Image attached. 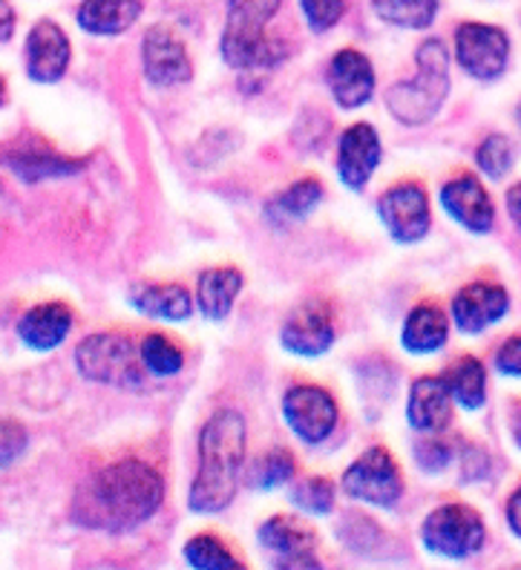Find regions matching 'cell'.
<instances>
[{
	"label": "cell",
	"instance_id": "cell-42",
	"mask_svg": "<svg viewBox=\"0 0 521 570\" xmlns=\"http://www.w3.org/2000/svg\"><path fill=\"white\" fill-rule=\"evenodd\" d=\"M0 101H3V81H0Z\"/></svg>",
	"mask_w": 521,
	"mask_h": 570
},
{
	"label": "cell",
	"instance_id": "cell-36",
	"mask_svg": "<svg viewBox=\"0 0 521 570\" xmlns=\"http://www.w3.org/2000/svg\"><path fill=\"white\" fill-rule=\"evenodd\" d=\"M495 368L501 375L521 377V337H510L501 343V348L495 352Z\"/></svg>",
	"mask_w": 521,
	"mask_h": 570
},
{
	"label": "cell",
	"instance_id": "cell-26",
	"mask_svg": "<svg viewBox=\"0 0 521 570\" xmlns=\"http://www.w3.org/2000/svg\"><path fill=\"white\" fill-rule=\"evenodd\" d=\"M323 199V188L317 179H299L294 181L292 188L283 190L279 196H274L265 214L272 219L274 225H283V223H297L303 216L312 214Z\"/></svg>",
	"mask_w": 521,
	"mask_h": 570
},
{
	"label": "cell",
	"instance_id": "cell-24",
	"mask_svg": "<svg viewBox=\"0 0 521 570\" xmlns=\"http://www.w3.org/2000/svg\"><path fill=\"white\" fill-rule=\"evenodd\" d=\"M243 288V274L237 268H210L199 277V308L210 321H225L230 314V306Z\"/></svg>",
	"mask_w": 521,
	"mask_h": 570
},
{
	"label": "cell",
	"instance_id": "cell-38",
	"mask_svg": "<svg viewBox=\"0 0 521 570\" xmlns=\"http://www.w3.org/2000/svg\"><path fill=\"white\" fill-rule=\"evenodd\" d=\"M14 32V12L9 0H0V41H9Z\"/></svg>",
	"mask_w": 521,
	"mask_h": 570
},
{
	"label": "cell",
	"instance_id": "cell-30",
	"mask_svg": "<svg viewBox=\"0 0 521 570\" xmlns=\"http://www.w3.org/2000/svg\"><path fill=\"white\" fill-rule=\"evenodd\" d=\"M185 559L199 570H225V568H239L237 557L225 548L216 535H196L185 548Z\"/></svg>",
	"mask_w": 521,
	"mask_h": 570
},
{
	"label": "cell",
	"instance_id": "cell-20",
	"mask_svg": "<svg viewBox=\"0 0 521 570\" xmlns=\"http://www.w3.org/2000/svg\"><path fill=\"white\" fill-rule=\"evenodd\" d=\"M0 161L14 170V176H21L23 181H41V179H58V176L78 174L87 161L67 159V156L49 150V147H12L0 156Z\"/></svg>",
	"mask_w": 521,
	"mask_h": 570
},
{
	"label": "cell",
	"instance_id": "cell-37",
	"mask_svg": "<svg viewBox=\"0 0 521 570\" xmlns=\"http://www.w3.org/2000/svg\"><path fill=\"white\" fill-rule=\"evenodd\" d=\"M417 464L424 466L426 473H439L450 464V446L441 444V441H426V444L417 446Z\"/></svg>",
	"mask_w": 521,
	"mask_h": 570
},
{
	"label": "cell",
	"instance_id": "cell-8",
	"mask_svg": "<svg viewBox=\"0 0 521 570\" xmlns=\"http://www.w3.org/2000/svg\"><path fill=\"white\" fill-rule=\"evenodd\" d=\"M455 52L466 72L479 81H493L508 70L510 41L499 27L464 23L455 32Z\"/></svg>",
	"mask_w": 521,
	"mask_h": 570
},
{
	"label": "cell",
	"instance_id": "cell-3",
	"mask_svg": "<svg viewBox=\"0 0 521 570\" xmlns=\"http://www.w3.org/2000/svg\"><path fill=\"white\" fill-rule=\"evenodd\" d=\"M283 0H228V27L223 58L234 70H272L288 58V49L265 36V23L277 14Z\"/></svg>",
	"mask_w": 521,
	"mask_h": 570
},
{
	"label": "cell",
	"instance_id": "cell-40",
	"mask_svg": "<svg viewBox=\"0 0 521 570\" xmlns=\"http://www.w3.org/2000/svg\"><path fill=\"white\" fill-rule=\"evenodd\" d=\"M508 210H510V216H513V223L519 225V230H521V181H519V185H513V188H510Z\"/></svg>",
	"mask_w": 521,
	"mask_h": 570
},
{
	"label": "cell",
	"instance_id": "cell-5",
	"mask_svg": "<svg viewBox=\"0 0 521 570\" xmlns=\"http://www.w3.org/2000/svg\"><path fill=\"white\" fill-rule=\"evenodd\" d=\"M76 363L87 381L139 390L145 383V361L125 334H92L76 348Z\"/></svg>",
	"mask_w": 521,
	"mask_h": 570
},
{
	"label": "cell",
	"instance_id": "cell-12",
	"mask_svg": "<svg viewBox=\"0 0 521 570\" xmlns=\"http://www.w3.org/2000/svg\"><path fill=\"white\" fill-rule=\"evenodd\" d=\"M283 346L297 357H321L334 343L332 314L321 303H306L294 308L288 321L283 323Z\"/></svg>",
	"mask_w": 521,
	"mask_h": 570
},
{
	"label": "cell",
	"instance_id": "cell-29",
	"mask_svg": "<svg viewBox=\"0 0 521 570\" xmlns=\"http://www.w3.org/2000/svg\"><path fill=\"white\" fill-rule=\"evenodd\" d=\"M294 475V459L288 450H268L257 464L250 466L248 484L254 490H274L283 488L285 481H292Z\"/></svg>",
	"mask_w": 521,
	"mask_h": 570
},
{
	"label": "cell",
	"instance_id": "cell-33",
	"mask_svg": "<svg viewBox=\"0 0 521 570\" xmlns=\"http://www.w3.org/2000/svg\"><path fill=\"white\" fill-rule=\"evenodd\" d=\"M475 159L490 179H501L513 167V145L504 136H490V139L481 141Z\"/></svg>",
	"mask_w": 521,
	"mask_h": 570
},
{
	"label": "cell",
	"instance_id": "cell-35",
	"mask_svg": "<svg viewBox=\"0 0 521 570\" xmlns=\"http://www.w3.org/2000/svg\"><path fill=\"white\" fill-rule=\"evenodd\" d=\"M299 7L306 12V21L312 23L314 32H326L341 21L346 0H299Z\"/></svg>",
	"mask_w": 521,
	"mask_h": 570
},
{
	"label": "cell",
	"instance_id": "cell-25",
	"mask_svg": "<svg viewBox=\"0 0 521 570\" xmlns=\"http://www.w3.org/2000/svg\"><path fill=\"white\" fill-rule=\"evenodd\" d=\"M446 343V317L435 306L412 308L403 323V346L412 355H432Z\"/></svg>",
	"mask_w": 521,
	"mask_h": 570
},
{
	"label": "cell",
	"instance_id": "cell-18",
	"mask_svg": "<svg viewBox=\"0 0 521 570\" xmlns=\"http://www.w3.org/2000/svg\"><path fill=\"white\" fill-rule=\"evenodd\" d=\"M441 205L466 230L486 234L493 228V203H490V196H486V190L481 188V181L475 176H459V179L446 181L441 188Z\"/></svg>",
	"mask_w": 521,
	"mask_h": 570
},
{
	"label": "cell",
	"instance_id": "cell-39",
	"mask_svg": "<svg viewBox=\"0 0 521 570\" xmlns=\"http://www.w3.org/2000/svg\"><path fill=\"white\" fill-rule=\"evenodd\" d=\"M508 522L513 528V533L521 539V488L508 501Z\"/></svg>",
	"mask_w": 521,
	"mask_h": 570
},
{
	"label": "cell",
	"instance_id": "cell-28",
	"mask_svg": "<svg viewBox=\"0 0 521 570\" xmlns=\"http://www.w3.org/2000/svg\"><path fill=\"white\" fill-rule=\"evenodd\" d=\"M372 9L386 23L403 29H426L435 21L439 0H372Z\"/></svg>",
	"mask_w": 521,
	"mask_h": 570
},
{
	"label": "cell",
	"instance_id": "cell-32",
	"mask_svg": "<svg viewBox=\"0 0 521 570\" xmlns=\"http://www.w3.org/2000/svg\"><path fill=\"white\" fill-rule=\"evenodd\" d=\"M292 501L299 510H306L312 515H326L334 508V488L328 479L312 475V479L299 481L292 490Z\"/></svg>",
	"mask_w": 521,
	"mask_h": 570
},
{
	"label": "cell",
	"instance_id": "cell-4",
	"mask_svg": "<svg viewBox=\"0 0 521 570\" xmlns=\"http://www.w3.org/2000/svg\"><path fill=\"white\" fill-rule=\"evenodd\" d=\"M446 92H450V58L444 43L430 38L417 49L415 78L395 83L386 92V107L403 125H424L441 110Z\"/></svg>",
	"mask_w": 521,
	"mask_h": 570
},
{
	"label": "cell",
	"instance_id": "cell-31",
	"mask_svg": "<svg viewBox=\"0 0 521 570\" xmlns=\"http://www.w3.org/2000/svg\"><path fill=\"white\" fill-rule=\"evenodd\" d=\"M141 361L159 377L176 375L185 366V357H181L179 346L167 341L165 334H150V337H145V343H141Z\"/></svg>",
	"mask_w": 521,
	"mask_h": 570
},
{
	"label": "cell",
	"instance_id": "cell-15",
	"mask_svg": "<svg viewBox=\"0 0 521 570\" xmlns=\"http://www.w3.org/2000/svg\"><path fill=\"white\" fill-rule=\"evenodd\" d=\"M328 87L343 110H355V107L366 105L375 92V70L363 52L341 49L328 63Z\"/></svg>",
	"mask_w": 521,
	"mask_h": 570
},
{
	"label": "cell",
	"instance_id": "cell-43",
	"mask_svg": "<svg viewBox=\"0 0 521 570\" xmlns=\"http://www.w3.org/2000/svg\"><path fill=\"white\" fill-rule=\"evenodd\" d=\"M519 125H521V107H519Z\"/></svg>",
	"mask_w": 521,
	"mask_h": 570
},
{
	"label": "cell",
	"instance_id": "cell-2",
	"mask_svg": "<svg viewBox=\"0 0 521 570\" xmlns=\"http://www.w3.org/2000/svg\"><path fill=\"white\" fill-rule=\"evenodd\" d=\"M245 461V421L239 412L219 410L199 435V473L190 488L194 513H219L234 501Z\"/></svg>",
	"mask_w": 521,
	"mask_h": 570
},
{
	"label": "cell",
	"instance_id": "cell-11",
	"mask_svg": "<svg viewBox=\"0 0 521 570\" xmlns=\"http://www.w3.org/2000/svg\"><path fill=\"white\" fill-rule=\"evenodd\" d=\"M141 58H145L147 81L156 83V87H174V83H185L194 76L188 52L179 43V38L165 27L147 29Z\"/></svg>",
	"mask_w": 521,
	"mask_h": 570
},
{
	"label": "cell",
	"instance_id": "cell-21",
	"mask_svg": "<svg viewBox=\"0 0 521 570\" xmlns=\"http://www.w3.org/2000/svg\"><path fill=\"white\" fill-rule=\"evenodd\" d=\"M72 328V312L63 303H43V306L29 308L18 323V334L29 348L36 352H49L61 346L63 337Z\"/></svg>",
	"mask_w": 521,
	"mask_h": 570
},
{
	"label": "cell",
	"instance_id": "cell-1",
	"mask_svg": "<svg viewBox=\"0 0 521 570\" xmlns=\"http://www.w3.org/2000/svg\"><path fill=\"white\" fill-rule=\"evenodd\" d=\"M161 495L165 484L154 466L119 461L83 481L76 493L72 515L83 528L127 533L161 508Z\"/></svg>",
	"mask_w": 521,
	"mask_h": 570
},
{
	"label": "cell",
	"instance_id": "cell-7",
	"mask_svg": "<svg viewBox=\"0 0 521 570\" xmlns=\"http://www.w3.org/2000/svg\"><path fill=\"white\" fill-rule=\"evenodd\" d=\"M343 490L352 499L368 501L375 508H395L403 495L401 470L383 446H372L348 466L343 475Z\"/></svg>",
	"mask_w": 521,
	"mask_h": 570
},
{
	"label": "cell",
	"instance_id": "cell-16",
	"mask_svg": "<svg viewBox=\"0 0 521 570\" xmlns=\"http://www.w3.org/2000/svg\"><path fill=\"white\" fill-rule=\"evenodd\" d=\"M508 306L510 297L501 285L473 283L461 288L459 297L452 299V317L464 334H479L499 323L508 314Z\"/></svg>",
	"mask_w": 521,
	"mask_h": 570
},
{
	"label": "cell",
	"instance_id": "cell-14",
	"mask_svg": "<svg viewBox=\"0 0 521 570\" xmlns=\"http://www.w3.org/2000/svg\"><path fill=\"white\" fill-rule=\"evenodd\" d=\"M70 67V41L63 29L52 21H41L32 27L27 38V72L38 83L61 81Z\"/></svg>",
	"mask_w": 521,
	"mask_h": 570
},
{
	"label": "cell",
	"instance_id": "cell-23",
	"mask_svg": "<svg viewBox=\"0 0 521 570\" xmlns=\"http://www.w3.org/2000/svg\"><path fill=\"white\" fill-rule=\"evenodd\" d=\"M130 303L141 314L174 323L188 321L194 312V299L181 285H139L130 292Z\"/></svg>",
	"mask_w": 521,
	"mask_h": 570
},
{
	"label": "cell",
	"instance_id": "cell-41",
	"mask_svg": "<svg viewBox=\"0 0 521 570\" xmlns=\"http://www.w3.org/2000/svg\"><path fill=\"white\" fill-rule=\"evenodd\" d=\"M513 432H515V444L521 446V410L519 415H515V424H513Z\"/></svg>",
	"mask_w": 521,
	"mask_h": 570
},
{
	"label": "cell",
	"instance_id": "cell-9",
	"mask_svg": "<svg viewBox=\"0 0 521 570\" xmlns=\"http://www.w3.org/2000/svg\"><path fill=\"white\" fill-rule=\"evenodd\" d=\"M377 214L392 239L401 245L417 243L430 230V203H426L424 188L415 181H403L386 190L377 203Z\"/></svg>",
	"mask_w": 521,
	"mask_h": 570
},
{
	"label": "cell",
	"instance_id": "cell-13",
	"mask_svg": "<svg viewBox=\"0 0 521 570\" xmlns=\"http://www.w3.org/2000/svg\"><path fill=\"white\" fill-rule=\"evenodd\" d=\"M259 542L274 553L279 568H321L314 557V533L292 515H274L259 528Z\"/></svg>",
	"mask_w": 521,
	"mask_h": 570
},
{
	"label": "cell",
	"instance_id": "cell-10",
	"mask_svg": "<svg viewBox=\"0 0 521 570\" xmlns=\"http://www.w3.org/2000/svg\"><path fill=\"white\" fill-rule=\"evenodd\" d=\"M283 415L306 444H321L337 424V404L321 386H292L285 392Z\"/></svg>",
	"mask_w": 521,
	"mask_h": 570
},
{
	"label": "cell",
	"instance_id": "cell-22",
	"mask_svg": "<svg viewBox=\"0 0 521 570\" xmlns=\"http://www.w3.org/2000/svg\"><path fill=\"white\" fill-rule=\"evenodd\" d=\"M141 0H83L78 23L92 36H119L139 21Z\"/></svg>",
	"mask_w": 521,
	"mask_h": 570
},
{
	"label": "cell",
	"instance_id": "cell-17",
	"mask_svg": "<svg viewBox=\"0 0 521 570\" xmlns=\"http://www.w3.org/2000/svg\"><path fill=\"white\" fill-rule=\"evenodd\" d=\"M381 165V139L368 125H355L343 132L341 150H337V174L352 190H363L372 179L375 167Z\"/></svg>",
	"mask_w": 521,
	"mask_h": 570
},
{
	"label": "cell",
	"instance_id": "cell-27",
	"mask_svg": "<svg viewBox=\"0 0 521 570\" xmlns=\"http://www.w3.org/2000/svg\"><path fill=\"white\" fill-rule=\"evenodd\" d=\"M446 386H450L452 397L459 401L464 410H479L486 397V375L475 357H461L459 363H452L444 375Z\"/></svg>",
	"mask_w": 521,
	"mask_h": 570
},
{
	"label": "cell",
	"instance_id": "cell-6",
	"mask_svg": "<svg viewBox=\"0 0 521 570\" xmlns=\"http://www.w3.org/2000/svg\"><path fill=\"white\" fill-rule=\"evenodd\" d=\"M424 544L446 559H466L484 544V522L466 504H444L426 515Z\"/></svg>",
	"mask_w": 521,
	"mask_h": 570
},
{
	"label": "cell",
	"instance_id": "cell-19",
	"mask_svg": "<svg viewBox=\"0 0 521 570\" xmlns=\"http://www.w3.org/2000/svg\"><path fill=\"white\" fill-rule=\"evenodd\" d=\"M452 392L444 377H417L410 392V424L417 432H441L450 424Z\"/></svg>",
	"mask_w": 521,
	"mask_h": 570
},
{
	"label": "cell",
	"instance_id": "cell-34",
	"mask_svg": "<svg viewBox=\"0 0 521 570\" xmlns=\"http://www.w3.org/2000/svg\"><path fill=\"white\" fill-rule=\"evenodd\" d=\"M29 444V435L18 421L0 417V470L21 459Z\"/></svg>",
	"mask_w": 521,
	"mask_h": 570
}]
</instances>
